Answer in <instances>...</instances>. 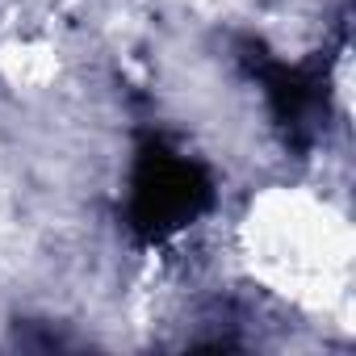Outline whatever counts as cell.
Returning <instances> with one entry per match:
<instances>
[{"mask_svg":"<svg viewBox=\"0 0 356 356\" xmlns=\"http://www.w3.org/2000/svg\"><path fill=\"white\" fill-rule=\"evenodd\" d=\"M210 197H214L210 176L193 159L168 151L163 143H147L134 159L126 218L138 239L159 243L185 231L193 218H202Z\"/></svg>","mask_w":356,"mask_h":356,"instance_id":"6da1fadb","label":"cell"},{"mask_svg":"<svg viewBox=\"0 0 356 356\" xmlns=\"http://www.w3.org/2000/svg\"><path fill=\"white\" fill-rule=\"evenodd\" d=\"M243 63L260 76L264 84V97L273 105V118L281 122V130L306 147L318 130V118H323V76L314 67H289V63H277L264 55V47H252L248 42V55Z\"/></svg>","mask_w":356,"mask_h":356,"instance_id":"7a4b0ae2","label":"cell"}]
</instances>
